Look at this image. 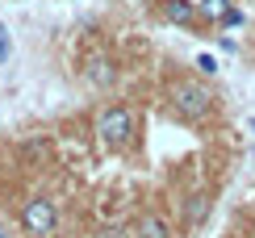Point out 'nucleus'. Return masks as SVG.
Wrapping results in <instances>:
<instances>
[{
    "label": "nucleus",
    "mask_w": 255,
    "mask_h": 238,
    "mask_svg": "<svg viewBox=\"0 0 255 238\" xmlns=\"http://www.w3.org/2000/svg\"><path fill=\"white\" fill-rule=\"evenodd\" d=\"M134 134H138V117L130 105H105L97 113V138L109 150H126L134 142Z\"/></svg>",
    "instance_id": "f03ea898"
},
{
    "label": "nucleus",
    "mask_w": 255,
    "mask_h": 238,
    "mask_svg": "<svg viewBox=\"0 0 255 238\" xmlns=\"http://www.w3.org/2000/svg\"><path fill=\"white\" fill-rule=\"evenodd\" d=\"M8 55H13V38H8V29L0 25V63H8Z\"/></svg>",
    "instance_id": "f8f14e48"
},
{
    "label": "nucleus",
    "mask_w": 255,
    "mask_h": 238,
    "mask_svg": "<svg viewBox=\"0 0 255 238\" xmlns=\"http://www.w3.org/2000/svg\"><path fill=\"white\" fill-rule=\"evenodd\" d=\"M163 17L172 21V25H197L201 4L197 0H163Z\"/></svg>",
    "instance_id": "39448f33"
},
{
    "label": "nucleus",
    "mask_w": 255,
    "mask_h": 238,
    "mask_svg": "<svg viewBox=\"0 0 255 238\" xmlns=\"http://www.w3.org/2000/svg\"><path fill=\"white\" fill-rule=\"evenodd\" d=\"M130 234H134V238H176V234H172V222H167L163 213H155V209L138 213L134 226H130Z\"/></svg>",
    "instance_id": "20e7f679"
},
{
    "label": "nucleus",
    "mask_w": 255,
    "mask_h": 238,
    "mask_svg": "<svg viewBox=\"0 0 255 238\" xmlns=\"http://www.w3.org/2000/svg\"><path fill=\"white\" fill-rule=\"evenodd\" d=\"M247 129H251V134H255V117H251V121H247Z\"/></svg>",
    "instance_id": "4468645a"
},
{
    "label": "nucleus",
    "mask_w": 255,
    "mask_h": 238,
    "mask_svg": "<svg viewBox=\"0 0 255 238\" xmlns=\"http://www.w3.org/2000/svg\"><path fill=\"white\" fill-rule=\"evenodd\" d=\"M167 101H172V113L180 121H205V117L214 113V92L201 80H172Z\"/></svg>",
    "instance_id": "f257e3e1"
},
{
    "label": "nucleus",
    "mask_w": 255,
    "mask_h": 238,
    "mask_svg": "<svg viewBox=\"0 0 255 238\" xmlns=\"http://www.w3.org/2000/svg\"><path fill=\"white\" fill-rule=\"evenodd\" d=\"M209 218V192H188V201H184V222L188 226H201Z\"/></svg>",
    "instance_id": "0eeeda50"
},
{
    "label": "nucleus",
    "mask_w": 255,
    "mask_h": 238,
    "mask_svg": "<svg viewBox=\"0 0 255 238\" xmlns=\"http://www.w3.org/2000/svg\"><path fill=\"white\" fill-rule=\"evenodd\" d=\"M218 25H222V29H239V25H247V13H243L239 4H230V8H226V17H222Z\"/></svg>",
    "instance_id": "1a4fd4ad"
},
{
    "label": "nucleus",
    "mask_w": 255,
    "mask_h": 238,
    "mask_svg": "<svg viewBox=\"0 0 255 238\" xmlns=\"http://www.w3.org/2000/svg\"><path fill=\"white\" fill-rule=\"evenodd\" d=\"M218 50H239V42L230 38V34H218Z\"/></svg>",
    "instance_id": "ddd939ff"
},
{
    "label": "nucleus",
    "mask_w": 255,
    "mask_h": 238,
    "mask_svg": "<svg viewBox=\"0 0 255 238\" xmlns=\"http://www.w3.org/2000/svg\"><path fill=\"white\" fill-rule=\"evenodd\" d=\"M193 67H197L201 75H209V80H214V75H218V59H214V55H197Z\"/></svg>",
    "instance_id": "9d476101"
},
{
    "label": "nucleus",
    "mask_w": 255,
    "mask_h": 238,
    "mask_svg": "<svg viewBox=\"0 0 255 238\" xmlns=\"http://www.w3.org/2000/svg\"><path fill=\"white\" fill-rule=\"evenodd\" d=\"M197 4H201V17L205 21H222L226 8H230V0H197Z\"/></svg>",
    "instance_id": "6e6552de"
},
{
    "label": "nucleus",
    "mask_w": 255,
    "mask_h": 238,
    "mask_svg": "<svg viewBox=\"0 0 255 238\" xmlns=\"http://www.w3.org/2000/svg\"><path fill=\"white\" fill-rule=\"evenodd\" d=\"M21 230H25L29 238H50L59 230V205L50 197H29L25 205H21Z\"/></svg>",
    "instance_id": "7ed1b4c3"
},
{
    "label": "nucleus",
    "mask_w": 255,
    "mask_h": 238,
    "mask_svg": "<svg viewBox=\"0 0 255 238\" xmlns=\"http://www.w3.org/2000/svg\"><path fill=\"white\" fill-rule=\"evenodd\" d=\"M97 238H134V234H130V226H118V222H113V226H101Z\"/></svg>",
    "instance_id": "9b49d317"
},
{
    "label": "nucleus",
    "mask_w": 255,
    "mask_h": 238,
    "mask_svg": "<svg viewBox=\"0 0 255 238\" xmlns=\"http://www.w3.org/2000/svg\"><path fill=\"white\" fill-rule=\"evenodd\" d=\"M0 238H4V230H0Z\"/></svg>",
    "instance_id": "2eb2a0df"
},
{
    "label": "nucleus",
    "mask_w": 255,
    "mask_h": 238,
    "mask_svg": "<svg viewBox=\"0 0 255 238\" xmlns=\"http://www.w3.org/2000/svg\"><path fill=\"white\" fill-rule=\"evenodd\" d=\"M84 80H88L92 88H109V84L118 80V71H113V59L92 55V59H88V67H84Z\"/></svg>",
    "instance_id": "423d86ee"
}]
</instances>
